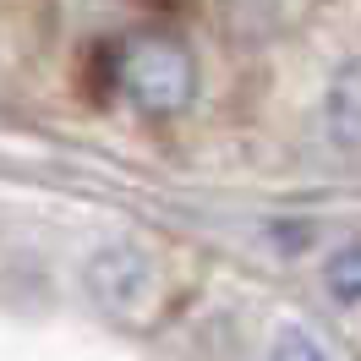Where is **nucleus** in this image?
I'll return each instance as SVG.
<instances>
[{"label":"nucleus","mask_w":361,"mask_h":361,"mask_svg":"<svg viewBox=\"0 0 361 361\" xmlns=\"http://www.w3.org/2000/svg\"><path fill=\"white\" fill-rule=\"evenodd\" d=\"M263 361H329V350H323L307 329H279Z\"/></svg>","instance_id":"nucleus-5"},{"label":"nucleus","mask_w":361,"mask_h":361,"mask_svg":"<svg viewBox=\"0 0 361 361\" xmlns=\"http://www.w3.org/2000/svg\"><path fill=\"white\" fill-rule=\"evenodd\" d=\"M329 115H334V126H339V137H345V142H350V137H361V61L339 71L334 93H329Z\"/></svg>","instance_id":"nucleus-4"},{"label":"nucleus","mask_w":361,"mask_h":361,"mask_svg":"<svg viewBox=\"0 0 361 361\" xmlns=\"http://www.w3.org/2000/svg\"><path fill=\"white\" fill-rule=\"evenodd\" d=\"M88 290L93 301L104 307L110 317H132L148 307V295H154V257L132 241H110V247L93 252L88 263Z\"/></svg>","instance_id":"nucleus-2"},{"label":"nucleus","mask_w":361,"mask_h":361,"mask_svg":"<svg viewBox=\"0 0 361 361\" xmlns=\"http://www.w3.org/2000/svg\"><path fill=\"white\" fill-rule=\"evenodd\" d=\"M323 290L334 295V301H345V307H361V241H345V247L329 252Z\"/></svg>","instance_id":"nucleus-3"},{"label":"nucleus","mask_w":361,"mask_h":361,"mask_svg":"<svg viewBox=\"0 0 361 361\" xmlns=\"http://www.w3.org/2000/svg\"><path fill=\"white\" fill-rule=\"evenodd\" d=\"M110 82L132 99L137 115L148 121H176L197 99V55L180 44L176 33L142 27L132 39H121L110 55Z\"/></svg>","instance_id":"nucleus-1"}]
</instances>
